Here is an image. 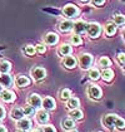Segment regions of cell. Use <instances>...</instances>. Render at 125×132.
<instances>
[{"label":"cell","instance_id":"6da1fadb","mask_svg":"<svg viewBox=\"0 0 125 132\" xmlns=\"http://www.w3.org/2000/svg\"><path fill=\"white\" fill-rule=\"evenodd\" d=\"M78 64L81 71H89L94 64V57L90 53H80L78 57Z\"/></svg>","mask_w":125,"mask_h":132},{"label":"cell","instance_id":"7a4b0ae2","mask_svg":"<svg viewBox=\"0 0 125 132\" xmlns=\"http://www.w3.org/2000/svg\"><path fill=\"white\" fill-rule=\"evenodd\" d=\"M103 33V27L96 23V21H91V23H88L86 25V34L89 35L90 39H98Z\"/></svg>","mask_w":125,"mask_h":132},{"label":"cell","instance_id":"3957f363","mask_svg":"<svg viewBox=\"0 0 125 132\" xmlns=\"http://www.w3.org/2000/svg\"><path fill=\"white\" fill-rule=\"evenodd\" d=\"M62 15L69 19V20H73V19H76L79 15H80V9L75 5V4H66L64 8H62Z\"/></svg>","mask_w":125,"mask_h":132},{"label":"cell","instance_id":"277c9868","mask_svg":"<svg viewBox=\"0 0 125 132\" xmlns=\"http://www.w3.org/2000/svg\"><path fill=\"white\" fill-rule=\"evenodd\" d=\"M86 94L90 100L94 101H100L103 98V89L100 88V86L95 84V83H90L86 87Z\"/></svg>","mask_w":125,"mask_h":132},{"label":"cell","instance_id":"5b68a950","mask_svg":"<svg viewBox=\"0 0 125 132\" xmlns=\"http://www.w3.org/2000/svg\"><path fill=\"white\" fill-rule=\"evenodd\" d=\"M46 74L48 72L44 67H40V65H36L34 68H31L30 71V77L34 79L35 82H41L46 78Z\"/></svg>","mask_w":125,"mask_h":132},{"label":"cell","instance_id":"8992f818","mask_svg":"<svg viewBox=\"0 0 125 132\" xmlns=\"http://www.w3.org/2000/svg\"><path fill=\"white\" fill-rule=\"evenodd\" d=\"M30 83H31V79L28 76H25V74H18V76L14 78V84H15V87L19 88V89L26 88L28 86H30Z\"/></svg>","mask_w":125,"mask_h":132},{"label":"cell","instance_id":"52a82bcc","mask_svg":"<svg viewBox=\"0 0 125 132\" xmlns=\"http://www.w3.org/2000/svg\"><path fill=\"white\" fill-rule=\"evenodd\" d=\"M62 67L65 68V69H69V71H73L76 68V65H78V58L73 55V54H70V55H66V57H64L62 58V62H61Z\"/></svg>","mask_w":125,"mask_h":132},{"label":"cell","instance_id":"ba28073f","mask_svg":"<svg viewBox=\"0 0 125 132\" xmlns=\"http://www.w3.org/2000/svg\"><path fill=\"white\" fill-rule=\"evenodd\" d=\"M35 120L36 122L40 125V126H44V125H48V122L50 120V116H49V112L43 110V108H39L38 111L35 112Z\"/></svg>","mask_w":125,"mask_h":132},{"label":"cell","instance_id":"9c48e42d","mask_svg":"<svg viewBox=\"0 0 125 132\" xmlns=\"http://www.w3.org/2000/svg\"><path fill=\"white\" fill-rule=\"evenodd\" d=\"M41 101H43V98L38 93H30L28 96V98H26V103L29 106H31L33 108H35V110L41 108Z\"/></svg>","mask_w":125,"mask_h":132},{"label":"cell","instance_id":"30bf717a","mask_svg":"<svg viewBox=\"0 0 125 132\" xmlns=\"http://www.w3.org/2000/svg\"><path fill=\"white\" fill-rule=\"evenodd\" d=\"M0 100L5 103H13L16 100V94L10 88H3V91L0 93Z\"/></svg>","mask_w":125,"mask_h":132},{"label":"cell","instance_id":"8fae6325","mask_svg":"<svg viewBox=\"0 0 125 132\" xmlns=\"http://www.w3.org/2000/svg\"><path fill=\"white\" fill-rule=\"evenodd\" d=\"M41 108L45 110V111H55L56 108V101L51 96H46L44 97L41 101Z\"/></svg>","mask_w":125,"mask_h":132},{"label":"cell","instance_id":"7c38bea8","mask_svg":"<svg viewBox=\"0 0 125 132\" xmlns=\"http://www.w3.org/2000/svg\"><path fill=\"white\" fill-rule=\"evenodd\" d=\"M14 84V77L10 73H0V86L3 88H10Z\"/></svg>","mask_w":125,"mask_h":132},{"label":"cell","instance_id":"4fadbf2b","mask_svg":"<svg viewBox=\"0 0 125 132\" xmlns=\"http://www.w3.org/2000/svg\"><path fill=\"white\" fill-rule=\"evenodd\" d=\"M16 127H18V130H21V131H30L31 127H33V122L29 117H23L21 120L19 121H16Z\"/></svg>","mask_w":125,"mask_h":132},{"label":"cell","instance_id":"5bb4252c","mask_svg":"<svg viewBox=\"0 0 125 132\" xmlns=\"http://www.w3.org/2000/svg\"><path fill=\"white\" fill-rule=\"evenodd\" d=\"M58 43H59V35L56 33L49 31V33L45 34V37H44V44L45 45H51V47H54Z\"/></svg>","mask_w":125,"mask_h":132},{"label":"cell","instance_id":"9a60e30c","mask_svg":"<svg viewBox=\"0 0 125 132\" xmlns=\"http://www.w3.org/2000/svg\"><path fill=\"white\" fill-rule=\"evenodd\" d=\"M73 54V45L69 44V43H62L58 47V55L59 57H66V55H70Z\"/></svg>","mask_w":125,"mask_h":132},{"label":"cell","instance_id":"2e32d148","mask_svg":"<svg viewBox=\"0 0 125 132\" xmlns=\"http://www.w3.org/2000/svg\"><path fill=\"white\" fill-rule=\"evenodd\" d=\"M86 25H88V23L85 20H78L76 23H74V27H73L74 34L84 35L86 33Z\"/></svg>","mask_w":125,"mask_h":132},{"label":"cell","instance_id":"e0dca14e","mask_svg":"<svg viewBox=\"0 0 125 132\" xmlns=\"http://www.w3.org/2000/svg\"><path fill=\"white\" fill-rule=\"evenodd\" d=\"M114 77H115V72L111 68H105L103 71H100V78L104 82H106V83L113 82Z\"/></svg>","mask_w":125,"mask_h":132},{"label":"cell","instance_id":"ac0fdd59","mask_svg":"<svg viewBox=\"0 0 125 132\" xmlns=\"http://www.w3.org/2000/svg\"><path fill=\"white\" fill-rule=\"evenodd\" d=\"M73 27H74L73 20H69V19L61 20L59 23V25H58L59 30L61 33H70V31H73Z\"/></svg>","mask_w":125,"mask_h":132},{"label":"cell","instance_id":"d6986e66","mask_svg":"<svg viewBox=\"0 0 125 132\" xmlns=\"http://www.w3.org/2000/svg\"><path fill=\"white\" fill-rule=\"evenodd\" d=\"M116 33H118V27L114 23H108L104 27V34L106 35V38H113Z\"/></svg>","mask_w":125,"mask_h":132},{"label":"cell","instance_id":"ffe728a7","mask_svg":"<svg viewBox=\"0 0 125 132\" xmlns=\"http://www.w3.org/2000/svg\"><path fill=\"white\" fill-rule=\"evenodd\" d=\"M114 117H115V113H108L103 118V125H104L105 128L108 130H114Z\"/></svg>","mask_w":125,"mask_h":132},{"label":"cell","instance_id":"44dd1931","mask_svg":"<svg viewBox=\"0 0 125 132\" xmlns=\"http://www.w3.org/2000/svg\"><path fill=\"white\" fill-rule=\"evenodd\" d=\"M69 118H71L74 121H81L84 118V113L80 108H75V110H70L69 111Z\"/></svg>","mask_w":125,"mask_h":132},{"label":"cell","instance_id":"7402d4cb","mask_svg":"<svg viewBox=\"0 0 125 132\" xmlns=\"http://www.w3.org/2000/svg\"><path fill=\"white\" fill-rule=\"evenodd\" d=\"M10 117L11 120H14V121H19L21 120L23 117H24V113H23V110H21V107H13L10 111Z\"/></svg>","mask_w":125,"mask_h":132},{"label":"cell","instance_id":"603a6c76","mask_svg":"<svg viewBox=\"0 0 125 132\" xmlns=\"http://www.w3.org/2000/svg\"><path fill=\"white\" fill-rule=\"evenodd\" d=\"M111 64H113L111 59H110L109 57H106V55H103V57H100V58H99V61H98V67H99L100 69L110 68V65H111Z\"/></svg>","mask_w":125,"mask_h":132},{"label":"cell","instance_id":"cb8c5ba5","mask_svg":"<svg viewBox=\"0 0 125 132\" xmlns=\"http://www.w3.org/2000/svg\"><path fill=\"white\" fill-rule=\"evenodd\" d=\"M88 77H89V79L91 82H98L100 79V69L91 67V68L88 71Z\"/></svg>","mask_w":125,"mask_h":132},{"label":"cell","instance_id":"d4e9b609","mask_svg":"<svg viewBox=\"0 0 125 132\" xmlns=\"http://www.w3.org/2000/svg\"><path fill=\"white\" fill-rule=\"evenodd\" d=\"M80 107V100L78 97H70L68 101H66V108L70 111V110H75V108H79Z\"/></svg>","mask_w":125,"mask_h":132},{"label":"cell","instance_id":"484cf974","mask_svg":"<svg viewBox=\"0 0 125 132\" xmlns=\"http://www.w3.org/2000/svg\"><path fill=\"white\" fill-rule=\"evenodd\" d=\"M114 128L118 131H125V120L118 114H115L114 117Z\"/></svg>","mask_w":125,"mask_h":132},{"label":"cell","instance_id":"4316f807","mask_svg":"<svg viewBox=\"0 0 125 132\" xmlns=\"http://www.w3.org/2000/svg\"><path fill=\"white\" fill-rule=\"evenodd\" d=\"M59 97L62 102H66L70 97H73V92L70 91L69 88H61L60 92H59Z\"/></svg>","mask_w":125,"mask_h":132},{"label":"cell","instance_id":"83f0119b","mask_svg":"<svg viewBox=\"0 0 125 132\" xmlns=\"http://www.w3.org/2000/svg\"><path fill=\"white\" fill-rule=\"evenodd\" d=\"M113 21L116 27H123V25H125V15L121 13H118L113 16Z\"/></svg>","mask_w":125,"mask_h":132},{"label":"cell","instance_id":"f1b7e54d","mask_svg":"<svg viewBox=\"0 0 125 132\" xmlns=\"http://www.w3.org/2000/svg\"><path fill=\"white\" fill-rule=\"evenodd\" d=\"M61 126H62V128L66 130V131L74 130V128H75V121L68 117V118H65L64 121H61Z\"/></svg>","mask_w":125,"mask_h":132},{"label":"cell","instance_id":"f546056e","mask_svg":"<svg viewBox=\"0 0 125 132\" xmlns=\"http://www.w3.org/2000/svg\"><path fill=\"white\" fill-rule=\"evenodd\" d=\"M11 63L9 61H1L0 62V73H10L11 72Z\"/></svg>","mask_w":125,"mask_h":132},{"label":"cell","instance_id":"4dcf8cb0","mask_svg":"<svg viewBox=\"0 0 125 132\" xmlns=\"http://www.w3.org/2000/svg\"><path fill=\"white\" fill-rule=\"evenodd\" d=\"M84 43L83 38H81V35H78V34H73L71 37H70V44L74 45V47H79V45H81Z\"/></svg>","mask_w":125,"mask_h":132},{"label":"cell","instance_id":"1f68e13d","mask_svg":"<svg viewBox=\"0 0 125 132\" xmlns=\"http://www.w3.org/2000/svg\"><path fill=\"white\" fill-rule=\"evenodd\" d=\"M23 52H24V54H25L26 57H33V55H35V54H36L35 45H33V44H28V45H25Z\"/></svg>","mask_w":125,"mask_h":132},{"label":"cell","instance_id":"d6a6232c","mask_svg":"<svg viewBox=\"0 0 125 132\" xmlns=\"http://www.w3.org/2000/svg\"><path fill=\"white\" fill-rule=\"evenodd\" d=\"M21 110H23V113H24V117H29V118H30L31 116H34V114H35V112H36L35 111V108H33V107L29 106V104L24 106Z\"/></svg>","mask_w":125,"mask_h":132},{"label":"cell","instance_id":"836d02e7","mask_svg":"<svg viewBox=\"0 0 125 132\" xmlns=\"http://www.w3.org/2000/svg\"><path fill=\"white\" fill-rule=\"evenodd\" d=\"M35 51L38 54H45L46 53V45L43 44V43H39V44L35 45Z\"/></svg>","mask_w":125,"mask_h":132},{"label":"cell","instance_id":"e575fe53","mask_svg":"<svg viewBox=\"0 0 125 132\" xmlns=\"http://www.w3.org/2000/svg\"><path fill=\"white\" fill-rule=\"evenodd\" d=\"M116 61H118V63H119L120 65H125V53L124 52L118 53V55H116Z\"/></svg>","mask_w":125,"mask_h":132},{"label":"cell","instance_id":"d590c367","mask_svg":"<svg viewBox=\"0 0 125 132\" xmlns=\"http://www.w3.org/2000/svg\"><path fill=\"white\" fill-rule=\"evenodd\" d=\"M41 132H56V128L53 125H44Z\"/></svg>","mask_w":125,"mask_h":132},{"label":"cell","instance_id":"8d00e7d4","mask_svg":"<svg viewBox=\"0 0 125 132\" xmlns=\"http://www.w3.org/2000/svg\"><path fill=\"white\" fill-rule=\"evenodd\" d=\"M90 1H91V4H93L95 8H101L105 4L106 0H90Z\"/></svg>","mask_w":125,"mask_h":132},{"label":"cell","instance_id":"74e56055","mask_svg":"<svg viewBox=\"0 0 125 132\" xmlns=\"http://www.w3.org/2000/svg\"><path fill=\"white\" fill-rule=\"evenodd\" d=\"M5 116H6V110L3 104H0V120H4Z\"/></svg>","mask_w":125,"mask_h":132},{"label":"cell","instance_id":"f35d334b","mask_svg":"<svg viewBox=\"0 0 125 132\" xmlns=\"http://www.w3.org/2000/svg\"><path fill=\"white\" fill-rule=\"evenodd\" d=\"M0 132H8V128L4 125H0Z\"/></svg>","mask_w":125,"mask_h":132},{"label":"cell","instance_id":"ab89813d","mask_svg":"<svg viewBox=\"0 0 125 132\" xmlns=\"http://www.w3.org/2000/svg\"><path fill=\"white\" fill-rule=\"evenodd\" d=\"M121 37H123V42H124V44H125V28L121 31Z\"/></svg>","mask_w":125,"mask_h":132},{"label":"cell","instance_id":"60d3db41","mask_svg":"<svg viewBox=\"0 0 125 132\" xmlns=\"http://www.w3.org/2000/svg\"><path fill=\"white\" fill-rule=\"evenodd\" d=\"M79 1H80V3H83V4H88L90 0H79Z\"/></svg>","mask_w":125,"mask_h":132},{"label":"cell","instance_id":"b9f144b4","mask_svg":"<svg viewBox=\"0 0 125 132\" xmlns=\"http://www.w3.org/2000/svg\"><path fill=\"white\" fill-rule=\"evenodd\" d=\"M121 71H123V74L125 76V65H121Z\"/></svg>","mask_w":125,"mask_h":132},{"label":"cell","instance_id":"7bdbcfd3","mask_svg":"<svg viewBox=\"0 0 125 132\" xmlns=\"http://www.w3.org/2000/svg\"><path fill=\"white\" fill-rule=\"evenodd\" d=\"M30 132H41V131H40V130H31Z\"/></svg>","mask_w":125,"mask_h":132},{"label":"cell","instance_id":"ee69618b","mask_svg":"<svg viewBox=\"0 0 125 132\" xmlns=\"http://www.w3.org/2000/svg\"><path fill=\"white\" fill-rule=\"evenodd\" d=\"M68 132H78V130H75V128H74V130H70V131H68Z\"/></svg>","mask_w":125,"mask_h":132},{"label":"cell","instance_id":"f6af8a7d","mask_svg":"<svg viewBox=\"0 0 125 132\" xmlns=\"http://www.w3.org/2000/svg\"><path fill=\"white\" fill-rule=\"evenodd\" d=\"M15 132H25V131H21V130H18V131H15Z\"/></svg>","mask_w":125,"mask_h":132},{"label":"cell","instance_id":"bcb514c9","mask_svg":"<svg viewBox=\"0 0 125 132\" xmlns=\"http://www.w3.org/2000/svg\"><path fill=\"white\" fill-rule=\"evenodd\" d=\"M1 91H3V87H1V86H0V93H1Z\"/></svg>","mask_w":125,"mask_h":132},{"label":"cell","instance_id":"7dc6e473","mask_svg":"<svg viewBox=\"0 0 125 132\" xmlns=\"http://www.w3.org/2000/svg\"><path fill=\"white\" fill-rule=\"evenodd\" d=\"M120 1H123V3H125V0H120Z\"/></svg>","mask_w":125,"mask_h":132},{"label":"cell","instance_id":"c3c4849f","mask_svg":"<svg viewBox=\"0 0 125 132\" xmlns=\"http://www.w3.org/2000/svg\"><path fill=\"white\" fill-rule=\"evenodd\" d=\"M0 125H1V120H0Z\"/></svg>","mask_w":125,"mask_h":132},{"label":"cell","instance_id":"681fc988","mask_svg":"<svg viewBox=\"0 0 125 132\" xmlns=\"http://www.w3.org/2000/svg\"><path fill=\"white\" fill-rule=\"evenodd\" d=\"M98 132H103V131H98Z\"/></svg>","mask_w":125,"mask_h":132}]
</instances>
